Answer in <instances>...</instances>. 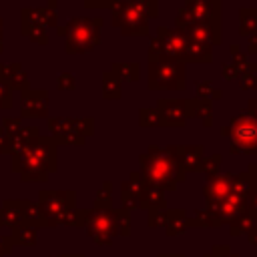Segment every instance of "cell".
Here are the masks:
<instances>
[{"label":"cell","mask_w":257,"mask_h":257,"mask_svg":"<svg viewBox=\"0 0 257 257\" xmlns=\"http://www.w3.org/2000/svg\"><path fill=\"white\" fill-rule=\"evenodd\" d=\"M0 52H2V18H0Z\"/></svg>","instance_id":"obj_54"},{"label":"cell","mask_w":257,"mask_h":257,"mask_svg":"<svg viewBox=\"0 0 257 257\" xmlns=\"http://www.w3.org/2000/svg\"><path fill=\"white\" fill-rule=\"evenodd\" d=\"M72 133L74 135H80V137H90L94 133V120L90 116L86 118H72Z\"/></svg>","instance_id":"obj_35"},{"label":"cell","mask_w":257,"mask_h":257,"mask_svg":"<svg viewBox=\"0 0 257 257\" xmlns=\"http://www.w3.org/2000/svg\"><path fill=\"white\" fill-rule=\"evenodd\" d=\"M247 52L249 54H257V34L249 36V44H247Z\"/></svg>","instance_id":"obj_50"},{"label":"cell","mask_w":257,"mask_h":257,"mask_svg":"<svg viewBox=\"0 0 257 257\" xmlns=\"http://www.w3.org/2000/svg\"><path fill=\"white\" fill-rule=\"evenodd\" d=\"M56 32H58L60 36H66V28H64V26H56Z\"/></svg>","instance_id":"obj_52"},{"label":"cell","mask_w":257,"mask_h":257,"mask_svg":"<svg viewBox=\"0 0 257 257\" xmlns=\"http://www.w3.org/2000/svg\"><path fill=\"white\" fill-rule=\"evenodd\" d=\"M187 118H201L205 128L213 126V102L203 98H187Z\"/></svg>","instance_id":"obj_18"},{"label":"cell","mask_w":257,"mask_h":257,"mask_svg":"<svg viewBox=\"0 0 257 257\" xmlns=\"http://www.w3.org/2000/svg\"><path fill=\"white\" fill-rule=\"evenodd\" d=\"M86 231L98 245H108L114 235L131 233V211L126 209H92L86 217Z\"/></svg>","instance_id":"obj_3"},{"label":"cell","mask_w":257,"mask_h":257,"mask_svg":"<svg viewBox=\"0 0 257 257\" xmlns=\"http://www.w3.org/2000/svg\"><path fill=\"white\" fill-rule=\"evenodd\" d=\"M143 177L139 171H133L128 175V181H124L120 185V201H122V209L131 211V209H141V191H143Z\"/></svg>","instance_id":"obj_15"},{"label":"cell","mask_w":257,"mask_h":257,"mask_svg":"<svg viewBox=\"0 0 257 257\" xmlns=\"http://www.w3.org/2000/svg\"><path fill=\"white\" fill-rule=\"evenodd\" d=\"M110 12V22L120 28L122 36H149V20L143 18L128 0H112Z\"/></svg>","instance_id":"obj_9"},{"label":"cell","mask_w":257,"mask_h":257,"mask_svg":"<svg viewBox=\"0 0 257 257\" xmlns=\"http://www.w3.org/2000/svg\"><path fill=\"white\" fill-rule=\"evenodd\" d=\"M221 135L231 137L229 153L257 155V118H253L247 110H241L237 116H233L229 124L221 128Z\"/></svg>","instance_id":"obj_6"},{"label":"cell","mask_w":257,"mask_h":257,"mask_svg":"<svg viewBox=\"0 0 257 257\" xmlns=\"http://www.w3.org/2000/svg\"><path fill=\"white\" fill-rule=\"evenodd\" d=\"M163 120L165 126H185L187 118V98H179V100H169V98H159L157 106H155Z\"/></svg>","instance_id":"obj_14"},{"label":"cell","mask_w":257,"mask_h":257,"mask_svg":"<svg viewBox=\"0 0 257 257\" xmlns=\"http://www.w3.org/2000/svg\"><path fill=\"white\" fill-rule=\"evenodd\" d=\"M112 0H84V8H110Z\"/></svg>","instance_id":"obj_44"},{"label":"cell","mask_w":257,"mask_h":257,"mask_svg":"<svg viewBox=\"0 0 257 257\" xmlns=\"http://www.w3.org/2000/svg\"><path fill=\"white\" fill-rule=\"evenodd\" d=\"M231 235H239V233H249L255 225H257V217H253L251 213H241L239 217H235L231 223Z\"/></svg>","instance_id":"obj_30"},{"label":"cell","mask_w":257,"mask_h":257,"mask_svg":"<svg viewBox=\"0 0 257 257\" xmlns=\"http://www.w3.org/2000/svg\"><path fill=\"white\" fill-rule=\"evenodd\" d=\"M189 225H191V221L187 219V213H185L183 209L165 211V223H163V227L167 229L169 235H179V233H183Z\"/></svg>","instance_id":"obj_23"},{"label":"cell","mask_w":257,"mask_h":257,"mask_svg":"<svg viewBox=\"0 0 257 257\" xmlns=\"http://www.w3.org/2000/svg\"><path fill=\"white\" fill-rule=\"evenodd\" d=\"M10 251H12V241H10V237H2V235H0V257L10 255Z\"/></svg>","instance_id":"obj_45"},{"label":"cell","mask_w":257,"mask_h":257,"mask_svg":"<svg viewBox=\"0 0 257 257\" xmlns=\"http://www.w3.org/2000/svg\"><path fill=\"white\" fill-rule=\"evenodd\" d=\"M245 173L249 175L251 183H255V185H257V161H255V163H251V165H249V169H247Z\"/></svg>","instance_id":"obj_49"},{"label":"cell","mask_w":257,"mask_h":257,"mask_svg":"<svg viewBox=\"0 0 257 257\" xmlns=\"http://www.w3.org/2000/svg\"><path fill=\"white\" fill-rule=\"evenodd\" d=\"M94 209H110V183H102L100 191L96 193L94 199Z\"/></svg>","instance_id":"obj_36"},{"label":"cell","mask_w":257,"mask_h":257,"mask_svg":"<svg viewBox=\"0 0 257 257\" xmlns=\"http://www.w3.org/2000/svg\"><path fill=\"white\" fill-rule=\"evenodd\" d=\"M165 211H167V209H165ZM165 211H159V209L149 211V225H151V227L163 225V223H165Z\"/></svg>","instance_id":"obj_43"},{"label":"cell","mask_w":257,"mask_h":257,"mask_svg":"<svg viewBox=\"0 0 257 257\" xmlns=\"http://www.w3.org/2000/svg\"><path fill=\"white\" fill-rule=\"evenodd\" d=\"M102 18H70L66 28V52L68 54H84L92 52L100 44Z\"/></svg>","instance_id":"obj_4"},{"label":"cell","mask_w":257,"mask_h":257,"mask_svg":"<svg viewBox=\"0 0 257 257\" xmlns=\"http://www.w3.org/2000/svg\"><path fill=\"white\" fill-rule=\"evenodd\" d=\"M139 124L143 128H149V126H165V120H163L161 112L155 106H143L139 110Z\"/></svg>","instance_id":"obj_29"},{"label":"cell","mask_w":257,"mask_h":257,"mask_svg":"<svg viewBox=\"0 0 257 257\" xmlns=\"http://www.w3.org/2000/svg\"><path fill=\"white\" fill-rule=\"evenodd\" d=\"M56 86H58V90H74V86H76L74 74L72 72H60L56 78Z\"/></svg>","instance_id":"obj_38"},{"label":"cell","mask_w":257,"mask_h":257,"mask_svg":"<svg viewBox=\"0 0 257 257\" xmlns=\"http://www.w3.org/2000/svg\"><path fill=\"white\" fill-rule=\"evenodd\" d=\"M20 128H22L20 118H12V116H4V118H2V131H4L8 137H14Z\"/></svg>","instance_id":"obj_39"},{"label":"cell","mask_w":257,"mask_h":257,"mask_svg":"<svg viewBox=\"0 0 257 257\" xmlns=\"http://www.w3.org/2000/svg\"><path fill=\"white\" fill-rule=\"evenodd\" d=\"M187 34L181 28H167V26H159L157 28V36L151 38L149 42V52L147 58L149 60H159V58H175L181 60L185 48H187Z\"/></svg>","instance_id":"obj_7"},{"label":"cell","mask_w":257,"mask_h":257,"mask_svg":"<svg viewBox=\"0 0 257 257\" xmlns=\"http://www.w3.org/2000/svg\"><path fill=\"white\" fill-rule=\"evenodd\" d=\"M20 209H22V217H24V225H30L34 229L38 227H46V219L38 207V203H30V201H20Z\"/></svg>","instance_id":"obj_24"},{"label":"cell","mask_w":257,"mask_h":257,"mask_svg":"<svg viewBox=\"0 0 257 257\" xmlns=\"http://www.w3.org/2000/svg\"><path fill=\"white\" fill-rule=\"evenodd\" d=\"M122 96V82L118 80L116 74L110 70L102 72V98L106 100H118Z\"/></svg>","instance_id":"obj_26"},{"label":"cell","mask_w":257,"mask_h":257,"mask_svg":"<svg viewBox=\"0 0 257 257\" xmlns=\"http://www.w3.org/2000/svg\"><path fill=\"white\" fill-rule=\"evenodd\" d=\"M221 76H223V80H237V78H239V70H237V66H233V64H223Z\"/></svg>","instance_id":"obj_42"},{"label":"cell","mask_w":257,"mask_h":257,"mask_svg":"<svg viewBox=\"0 0 257 257\" xmlns=\"http://www.w3.org/2000/svg\"><path fill=\"white\" fill-rule=\"evenodd\" d=\"M173 159L185 173H199L203 163V147L201 145H169Z\"/></svg>","instance_id":"obj_12"},{"label":"cell","mask_w":257,"mask_h":257,"mask_svg":"<svg viewBox=\"0 0 257 257\" xmlns=\"http://www.w3.org/2000/svg\"><path fill=\"white\" fill-rule=\"evenodd\" d=\"M12 88L8 86V82L0 76V110H8L12 104Z\"/></svg>","instance_id":"obj_37"},{"label":"cell","mask_w":257,"mask_h":257,"mask_svg":"<svg viewBox=\"0 0 257 257\" xmlns=\"http://www.w3.org/2000/svg\"><path fill=\"white\" fill-rule=\"evenodd\" d=\"M147 88L149 90H185V62L175 58L149 60L147 66Z\"/></svg>","instance_id":"obj_5"},{"label":"cell","mask_w":257,"mask_h":257,"mask_svg":"<svg viewBox=\"0 0 257 257\" xmlns=\"http://www.w3.org/2000/svg\"><path fill=\"white\" fill-rule=\"evenodd\" d=\"M131 6L143 16V18H157L159 16V0H128Z\"/></svg>","instance_id":"obj_31"},{"label":"cell","mask_w":257,"mask_h":257,"mask_svg":"<svg viewBox=\"0 0 257 257\" xmlns=\"http://www.w3.org/2000/svg\"><path fill=\"white\" fill-rule=\"evenodd\" d=\"M24 225V217H22V209H20V201H4L2 209H0V227H10L16 229Z\"/></svg>","instance_id":"obj_21"},{"label":"cell","mask_w":257,"mask_h":257,"mask_svg":"<svg viewBox=\"0 0 257 257\" xmlns=\"http://www.w3.org/2000/svg\"><path fill=\"white\" fill-rule=\"evenodd\" d=\"M239 34L243 36L257 34V8L251 6L239 8Z\"/></svg>","instance_id":"obj_25"},{"label":"cell","mask_w":257,"mask_h":257,"mask_svg":"<svg viewBox=\"0 0 257 257\" xmlns=\"http://www.w3.org/2000/svg\"><path fill=\"white\" fill-rule=\"evenodd\" d=\"M20 32L24 36H28L32 42L36 44H46L48 42V36H46V28L38 26V24H20Z\"/></svg>","instance_id":"obj_32"},{"label":"cell","mask_w":257,"mask_h":257,"mask_svg":"<svg viewBox=\"0 0 257 257\" xmlns=\"http://www.w3.org/2000/svg\"><path fill=\"white\" fill-rule=\"evenodd\" d=\"M46 2H48L50 8H56V4H58V0H46Z\"/></svg>","instance_id":"obj_53"},{"label":"cell","mask_w":257,"mask_h":257,"mask_svg":"<svg viewBox=\"0 0 257 257\" xmlns=\"http://www.w3.org/2000/svg\"><path fill=\"white\" fill-rule=\"evenodd\" d=\"M10 153V137L0 128V155Z\"/></svg>","instance_id":"obj_47"},{"label":"cell","mask_w":257,"mask_h":257,"mask_svg":"<svg viewBox=\"0 0 257 257\" xmlns=\"http://www.w3.org/2000/svg\"><path fill=\"white\" fill-rule=\"evenodd\" d=\"M181 62H213V46L211 44H205V42H195V40H189L187 42V48L181 56Z\"/></svg>","instance_id":"obj_20"},{"label":"cell","mask_w":257,"mask_h":257,"mask_svg":"<svg viewBox=\"0 0 257 257\" xmlns=\"http://www.w3.org/2000/svg\"><path fill=\"white\" fill-rule=\"evenodd\" d=\"M112 74L118 76V80L122 82H137L139 74H141V66L139 62H112V66L108 68Z\"/></svg>","instance_id":"obj_27"},{"label":"cell","mask_w":257,"mask_h":257,"mask_svg":"<svg viewBox=\"0 0 257 257\" xmlns=\"http://www.w3.org/2000/svg\"><path fill=\"white\" fill-rule=\"evenodd\" d=\"M255 2H257V0H255Z\"/></svg>","instance_id":"obj_56"},{"label":"cell","mask_w":257,"mask_h":257,"mask_svg":"<svg viewBox=\"0 0 257 257\" xmlns=\"http://www.w3.org/2000/svg\"><path fill=\"white\" fill-rule=\"evenodd\" d=\"M247 235H249V243H251V245H257V225H255Z\"/></svg>","instance_id":"obj_51"},{"label":"cell","mask_w":257,"mask_h":257,"mask_svg":"<svg viewBox=\"0 0 257 257\" xmlns=\"http://www.w3.org/2000/svg\"><path fill=\"white\" fill-rule=\"evenodd\" d=\"M56 8L42 6V8H22L20 10V24H38L42 28L58 26Z\"/></svg>","instance_id":"obj_16"},{"label":"cell","mask_w":257,"mask_h":257,"mask_svg":"<svg viewBox=\"0 0 257 257\" xmlns=\"http://www.w3.org/2000/svg\"><path fill=\"white\" fill-rule=\"evenodd\" d=\"M241 74H257V62L247 60V62L239 68V76H241Z\"/></svg>","instance_id":"obj_48"},{"label":"cell","mask_w":257,"mask_h":257,"mask_svg":"<svg viewBox=\"0 0 257 257\" xmlns=\"http://www.w3.org/2000/svg\"><path fill=\"white\" fill-rule=\"evenodd\" d=\"M233 185H235V175L233 173L215 175L213 179H209L203 187V195L207 199V205H217L223 199H227L233 193Z\"/></svg>","instance_id":"obj_13"},{"label":"cell","mask_w":257,"mask_h":257,"mask_svg":"<svg viewBox=\"0 0 257 257\" xmlns=\"http://www.w3.org/2000/svg\"><path fill=\"white\" fill-rule=\"evenodd\" d=\"M207 257H235V255H231V251H229V247H227V245H225V247H223V245H219V247H215Z\"/></svg>","instance_id":"obj_46"},{"label":"cell","mask_w":257,"mask_h":257,"mask_svg":"<svg viewBox=\"0 0 257 257\" xmlns=\"http://www.w3.org/2000/svg\"><path fill=\"white\" fill-rule=\"evenodd\" d=\"M48 112V92L26 88L20 92V116L24 118H44Z\"/></svg>","instance_id":"obj_11"},{"label":"cell","mask_w":257,"mask_h":257,"mask_svg":"<svg viewBox=\"0 0 257 257\" xmlns=\"http://www.w3.org/2000/svg\"><path fill=\"white\" fill-rule=\"evenodd\" d=\"M0 76L8 82L10 88L14 90H26L28 88V76L24 72V68L18 64V62H12V64H4L0 62Z\"/></svg>","instance_id":"obj_19"},{"label":"cell","mask_w":257,"mask_h":257,"mask_svg":"<svg viewBox=\"0 0 257 257\" xmlns=\"http://www.w3.org/2000/svg\"><path fill=\"white\" fill-rule=\"evenodd\" d=\"M237 80L241 90H257V74H241Z\"/></svg>","instance_id":"obj_41"},{"label":"cell","mask_w":257,"mask_h":257,"mask_svg":"<svg viewBox=\"0 0 257 257\" xmlns=\"http://www.w3.org/2000/svg\"><path fill=\"white\" fill-rule=\"evenodd\" d=\"M159 257H185V255H159Z\"/></svg>","instance_id":"obj_55"},{"label":"cell","mask_w":257,"mask_h":257,"mask_svg":"<svg viewBox=\"0 0 257 257\" xmlns=\"http://www.w3.org/2000/svg\"><path fill=\"white\" fill-rule=\"evenodd\" d=\"M167 203H165V193L157 187H151V185H143V191H141V209H147V211H165Z\"/></svg>","instance_id":"obj_22"},{"label":"cell","mask_w":257,"mask_h":257,"mask_svg":"<svg viewBox=\"0 0 257 257\" xmlns=\"http://www.w3.org/2000/svg\"><path fill=\"white\" fill-rule=\"evenodd\" d=\"M10 241H12V245H24V247H30V245L36 243V229L30 227V225H20V227L12 229Z\"/></svg>","instance_id":"obj_28"},{"label":"cell","mask_w":257,"mask_h":257,"mask_svg":"<svg viewBox=\"0 0 257 257\" xmlns=\"http://www.w3.org/2000/svg\"><path fill=\"white\" fill-rule=\"evenodd\" d=\"M197 98H203V100H219V98H223V92L217 88V86H213L211 82H199L197 84Z\"/></svg>","instance_id":"obj_34"},{"label":"cell","mask_w":257,"mask_h":257,"mask_svg":"<svg viewBox=\"0 0 257 257\" xmlns=\"http://www.w3.org/2000/svg\"><path fill=\"white\" fill-rule=\"evenodd\" d=\"M229 52H231V56H233V66H237V70H239V68L247 62V54L241 52L239 44H231V46H229Z\"/></svg>","instance_id":"obj_40"},{"label":"cell","mask_w":257,"mask_h":257,"mask_svg":"<svg viewBox=\"0 0 257 257\" xmlns=\"http://www.w3.org/2000/svg\"><path fill=\"white\" fill-rule=\"evenodd\" d=\"M141 177L145 181V185L157 187L163 193L165 191H173L179 183H183L187 179V173L179 167V163L173 159L169 147H149L141 157Z\"/></svg>","instance_id":"obj_2"},{"label":"cell","mask_w":257,"mask_h":257,"mask_svg":"<svg viewBox=\"0 0 257 257\" xmlns=\"http://www.w3.org/2000/svg\"><path fill=\"white\" fill-rule=\"evenodd\" d=\"M12 171L22 181L44 183L56 171V143L52 137H38L20 153L12 155Z\"/></svg>","instance_id":"obj_1"},{"label":"cell","mask_w":257,"mask_h":257,"mask_svg":"<svg viewBox=\"0 0 257 257\" xmlns=\"http://www.w3.org/2000/svg\"><path fill=\"white\" fill-rule=\"evenodd\" d=\"M74 191H40L38 207L46 219V227L62 225L64 217L74 209Z\"/></svg>","instance_id":"obj_8"},{"label":"cell","mask_w":257,"mask_h":257,"mask_svg":"<svg viewBox=\"0 0 257 257\" xmlns=\"http://www.w3.org/2000/svg\"><path fill=\"white\" fill-rule=\"evenodd\" d=\"M191 16L193 24H209V26H221L223 16V2L221 0H185L183 4Z\"/></svg>","instance_id":"obj_10"},{"label":"cell","mask_w":257,"mask_h":257,"mask_svg":"<svg viewBox=\"0 0 257 257\" xmlns=\"http://www.w3.org/2000/svg\"><path fill=\"white\" fill-rule=\"evenodd\" d=\"M221 159H223V157H221L219 153H215V155H211V157H203V163H201V171H199V173H205L207 181L213 179L215 175H219Z\"/></svg>","instance_id":"obj_33"},{"label":"cell","mask_w":257,"mask_h":257,"mask_svg":"<svg viewBox=\"0 0 257 257\" xmlns=\"http://www.w3.org/2000/svg\"><path fill=\"white\" fill-rule=\"evenodd\" d=\"M183 32L187 34L189 40L195 42H205L211 46H219L223 42V34H221V26H209V24H189L183 28Z\"/></svg>","instance_id":"obj_17"}]
</instances>
